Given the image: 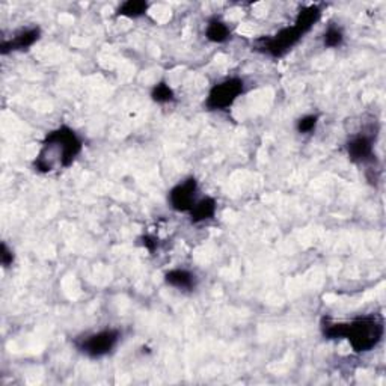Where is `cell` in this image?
<instances>
[{"mask_svg": "<svg viewBox=\"0 0 386 386\" xmlns=\"http://www.w3.org/2000/svg\"><path fill=\"white\" fill-rule=\"evenodd\" d=\"M83 150V140L68 125H61L47 133L41 151L34 160V168L41 174L70 168Z\"/></svg>", "mask_w": 386, "mask_h": 386, "instance_id": "1", "label": "cell"}, {"mask_svg": "<svg viewBox=\"0 0 386 386\" xmlns=\"http://www.w3.org/2000/svg\"><path fill=\"white\" fill-rule=\"evenodd\" d=\"M322 332L328 339L346 338L355 353H367L382 341L385 326L382 318L373 314L338 323L332 322L331 318H323Z\"/></svg>", "mask_w": 386, "mask_h": 386, "instance_id": "2", "label": "cell"}, {"mask_svg": "<svg viewBox=\"0 0 386 386\" xmlns=\"http://www.w3.org/2000/svg\"><path fill=\"white\" fill-rule=\"evenodd\" d=\"M320 17L322 10L317 5H309L298 14V18H296L293 26L281 29L279 32L272 36L258 38L255 41V49L272 57L285 56L314 27Z\"/></svg>", "mask_w": 386, "mask_h": 386, "instance_id": "3", "label": "cell"}, {"mask_svg": "<svg viewBox=\"0 0 386 386\" xmlns=\"http://www.w3.org/2000/svg\"><path fill=\"white\" fill-rule=\"evenodd\" d=\"M121 339V332L118 329H103L100 332L89 333V335L80 337L74 339L80 353L86 355L91 359H99L114 352V348L118 346Z\"/></svg>", "mask_w": 386, "mask_h": 386, "instance_id": "4", "label": "cell"}, {"mask_svg": "<svg viewBox=\"0 0 386 386\" xmlns=\"http://www.w3.org/2000/svg\"><path fill=\"white\" fill-rule=\"evenodd\" d=\"M244 92V80L240 77H228L214 85L205 100L209 110H227Z\"/></svg>", "mask_w": 386, "mask_h": 386, "instance_id": "5", "label": "cell"}, {"mask_svg": "<svg viewBox=\"0 0 386 386\" xmlns=\"http://www.w3.org/2000/svg\"><path fill=\"white\" fill-rule=\"evenodd\" d=\"M198 201V181L195 177H189L174 185L169 190L168 203L170 209L180 213H189Z\"/></svg>", "mask_w": 386, "mask_h": 386, "instance_id": "6", "label": "cell"}, {"mask_svg": "<svg viewBox=\"0 0 386 386\" xmlns=\"http://www.w3.org/2000/svg\"><path fill=\"white\" fill-rule=\"evenodd\" d=\"M374 139L376 135H371V133H365V131H361L358 135L352 136L346 145L348 159H350L353 163H361V165L373 162L376 157Z\"/></svg>", "mask_w": 386, "mask_h": 386, "instance_id": "7", "label": "cell"}, {"mask_svg": "<svg viewBox=\"0 0 386 386\" xmlns=\"http://www.w3.org/2000/svg\"><path fill=\"white\" fill-rule=\"evenodd\" d=\"M41 38L40 27H27L17 32L11 40H5L0 47V53L8 55L11 51H26Z\"/></svg>", "mask_w": 386, "mask_h": 386, "instance_id": "8", "label": "cell"}, {"mask_svg": "<svg viewBox=\"0 0 386 386\" xmlns=\"http://www.w3.org/2000/svg\"><path fill=\"white\" fill-rule=\"evenodd\" d=\"M165 282L170 287L183 290V292H193L198 285V278L190 270L172 269L165 273Z\"/></svg>", "mask_w": 386, "mask_h": 386, "instance_id": "9", "label": "cell"}, {"mask_svg": "<svg viewBox=\"0 0 386 386\" xmlns=\"http://www.w3.org/2000/svg\"><path fill=\"white\" fill-rule=\"evenodd\" d=\"M216 210H218V203L214 198L205 196L198 199L195 205L192 207V210L189 211L192 224H201V222L213 219L214 214H216Z\"/></svg>", "mask_w": 386, "mask_h": 386, "instance_id": "10", "label": "cell"}, {"mask_svg": "<svg viewBox=\"0 0 386 386\" xmlns=\"http://www.w3.org/2000/svg\"><path fill=\"white\" fill-rule=\"evenodd\" d=\"M205 38L216 44L227 42L229 38H231V29H229V26L224 20L214 17L209 20V23H207Z\"/></svg>", "mask_w": 386, "mask_h": 386, "instance_id": "11", "label": "cell"}, {"mask_svg": "<svg viewBox=\"0 0 386 386\" xmlns=\"http://www.w3.org/2000/svg\"><path fill=\"white\" fill-rule=\"evenodd\" d=\"M148 11V3L144 0H127L120 5V8L116 10L118 16L129 17V18H139L145 16Z\"/></svg>", "mask_w": 386, "mask_h": 386, "instance_id": "12", "label": "cell"}, {"mask_svg": "<svg viewBox=\"0 0 386 386\" xmlns=\"http://www.w3.org/2000/svg\"><path fill=\"white\" fill-rule=\"evenodd\" d=\"M344 42L343 29L335 25H331L323 34V46L326 49H338Z\"/></svg>", "mask_w": 386, "mask_h": 386, "instance_id": "13", "label": "cell"}, {"mask_svg": "<svg viewBox=\"0 0 386 386\" xmlns=\"http://www.w3.org/2000/svg\"><path fill=\"white\" fill-rule=\"evenodd\" d=\"M151 99H153V101L159 103V105H166V103L174 101V99H175L174 89L170 88L166 83V81H160V83H157L153 88Z\"/></svg>", "mask_w": 386, "mask_h": 386, "instance_id": "14", "label": "cell"}, {"mask_svg": "<svg viewBox=\"0 0 386 386\" xmlns=\"http://www.w3.org/2000/svg\"><path fill=\"white\" fill-rule=\"evenodd\" d=\"M317 124H318V115H305L299 118L298 121H296V130L300 135H309V133H313L317 129Z\"/></svg>", "mask_w": 386, "mask_h": 386, "instance_id": "15", "label": "cell"}, {"mask_svg": "<svg viewBox=\"0 0 386 386\" xmlns=\"http://www.w3.org/2000/svg\"><path fill=\"white\" fill-rule=\"evenodd\" d=\"M0 261H2V266L5 267H10L14 263V252L12 249L8 248V244L5 242L2 243V248H0Z\"/></svg>", "mask_w": 386, "mask_h": 386, "instance_id": "16", "label": "cell"}, {"mask_svg": "<svg viewBox=\"0 0 386 386\" xmlns=\"http://www.w3.org/2000/svg\"><path fill=\"white\" fill-rule=\"evenodd\" d=\"M140 240H142V244H144V246H145L148 250H150V252H154L155 249L159 248V240L155 239L154 235H144Z\"/></svg>", "mask_w": 386, "mask_h": 386, "instance_id": "17", "label": "cell"}]
</instances>
